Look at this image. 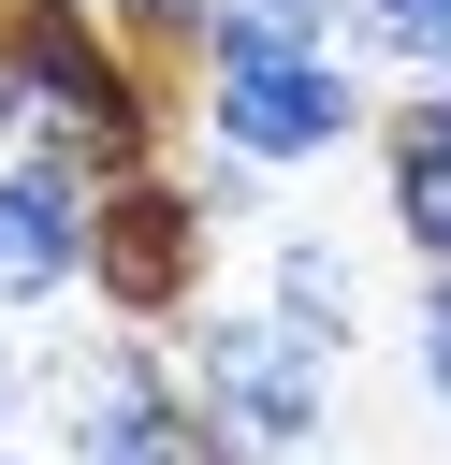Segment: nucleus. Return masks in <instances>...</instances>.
Segmentation results:
<instances>
[{"instance_id":"obj_2","label":"nucleus","mask_w":451,"mask_h":465,"mask_svg":"<svg viewBox=\"0 0 451 465\" xmlns=\"http://www.w3.org/2000/svg\"><path fill=\"white\" fill-rule=\"evenodd\" d=\"M189 145H233L262 174H306L335 145H378V102H364L349 44H276L262 15H233L218 58L189 73Z\"/></svg>"},{"instance_id":"obj_12","label":"nucleus","mask_w":451,"mask_h":465,"mask_svg":"<svg viewBox=\"0 0 451 465\" xmlns=\"http://www.w3.org/2000/svg\"><path fill=\"white\" fill-rule=\"evenodd\" d=\"M29 392H44V363H29V349H0V450H15V407H29Z\"/></svg>"},{"instance_id":"obj_5","label":"nucleus","mask_w":451,"mask_h":465,"mask_svg":"<svg viewBox=\"0 0 451 465\" xmlns=\"http://www.w3.org/2000/svg\"><path fill=\"white\" fill-rule=\"evenodd\" d=\"M204 262H218V203L189 189V160H145V174H102V218H87V291L102 320L160 334L204 305Z\"/></svg>"},{"instance_id":"obj_4","label":"nucleus","mask_w":451,"mask_h":465,"mask_svg":"<svg viewBox=\"0 0 451 465\" xmlns=\"http://www.w3.org/2000/svg\"><path fill=\"white\" fill-rule=\"evenodd\" d=\"M44 363V407L73 421L58 436V465H233L218 450V421L189 407V378L116 320V334H73V349H29Z\"/></svg>"},{"instance_id":"obj_8","label":"nucleus","mask_w":451,"mask_h":465,"mask_svg":"<svg viewBox=\"0 0 451 465\" xmlns=\"http://www.w3.org/2000/svg\"><path fill=\"white\" fill-rule=\"evenodd\" d=\"M262 276H276V320H306V334H335V349H349L364 291H349V262H335L320 232H276V247H262Z\"/></svg>"},{"instance_id":"obj_9","label":"nucleus","mask_w":451,"mask_h":465,"mask_svg":"<svg viewBox=\"0 0 451 465\" xmlns=\"http://www.w3.org/2000/svg\"><path fill=\"white\" fill-rule=\"evenodd\" d=\"M102 15H116V44H131L145 73H175V87H189V73L218 58V29H233V0H102Z\"/></svg>"},{"instance_id":"obj_10","label":"nucleus","mask_w":451,"mask_h":465,"mask_svg":"<svg viewBox=\"0 0 451 465\" xmlns=\"http://www.w3.org/2000/svg\"><path fill=\"white\" fill-rule=\"evenodd\" d=\"M349 58H407V73H451V0H349Z\"/></svg>"},{"instance_id":"obj_11","label":"nucleus","mask_w":451,"mask_h":465,"mask_svg":"<svg viewBox=\"0 0 451 465\" xmlns=\"http://www.w3.org/2000/svg\"><path fill=\"white\" fill-rule=\"evenodd\" d=\"M407 363H422V407H451V262H422V305H407Z\"/></svg>"},{"instance_id":"obj_1","label":"nucleus","mask_w":451,"mask_h":465,"mask_svg":"<svg viewBox=\"0 0 451 465\" xmlns=\"http://www.w3.org/2000/svg\"><path fill=\"white\" fill-rule=\"evenodd\" d=\"M0 131L87 174H145L189 116H175V73H145L102 0H0Z\"/></svg>"},{"instance_id":"obj_7","label":"nucleus","mask_w":451,"mask_h":465,"mask_svg":"<svg viewBox=\"0 0 451 465\" xmlns=\"http://www.w3.org/2000/svg\"><path fill=\"white\" fill-rule=\"evenodd\" d=\"M378 203L422 262H451V73H422L407 102H378Z\"/></svg>"},{"instance_id":"obj_6","label":"nucleus","mask_w":451,"mask_h":465,"mask_svg":"<svg viewBox=\"0 0 451 465\" xmlns=\"http://www.w3.org/2000/svg\"><path fill=\"white\" fill-rule=\"evenodd\" d=\"M87 218H102V174L58 160V145H15L0 160V305L87 291Z\"/></svg>"},{"instance_id":"obj_13","label":"nucleus","mask_w":451,"mask_h":465,"mask_svg":"<svg viewBox=\"0 0 451 465\" xmlns=\"http://www.w3.org/2000/svg\"><path fill=\"white\" fill-rule=\"evenodd\" d=\"M0 465H29V450H0Z\"/></svg>"},{"instance_id":"obj_3","label":"nucleus","mask_w":451,"mask_h":465,"mask_svg":"<svg viewBox=\"0 0 451 465\" xmlns=\"http://www.w3.org/2000/svg\"><path fill=\"white\" fill-rule=\"evenodd\" d=\"M175 378H189V407L218 421L233 465H306L320 421H335V334H306V320H276V305L204 320Z\"/></svg>"}]
</instances>
